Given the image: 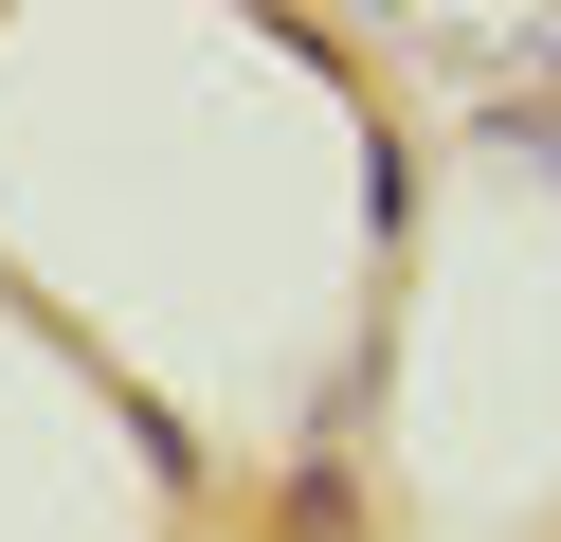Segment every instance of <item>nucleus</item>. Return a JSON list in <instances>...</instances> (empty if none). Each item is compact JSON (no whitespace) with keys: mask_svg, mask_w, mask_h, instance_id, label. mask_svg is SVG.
<instances>
[{"mask_svg":"<svg viewBox=\"0 0 561 542\" xmlns=\"http://www.w3.org/2000/svg\"><path fill=\"white\" fill-rule=\"evenodd\" d=\"M543 72H561V19H543Z\"/></svg>","mask_w":561,"mask_h":542,"instance_id":"obj_1","label":"nucleus"}]
</instances>
